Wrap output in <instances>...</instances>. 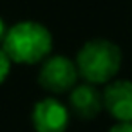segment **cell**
<instances>
[{
    "label": "cell",
    "instance_id": "obj_3",
    "mask_svg": "<svg viewBox=\"0 0 132 132\" xmlns=\"http://www.w3.org/2000/svg\"><path fill=\"white\" fill-rule=\"evenodd\" d=\"M78 67L74 60L63 54L47 56L42 62L40 72H38V83L44 90L51 94H63L71 92L74 85L78 83Z\"/></svg>",
    "mask_w": 132,
    "mask_h": 132
},
{
    "label": "cell",
    "instance_id": "obj_1",
    "mask_svg": "<svg viewBox=\"0 0 132 132\" xmlns=\"http://www.w3.org/2000/svg\"><path fill=\"white\" fill-rule=\"evenodd\" d=\"M2 47L13 63L36 65L51 54L53 35L44 24L24 20L7 29Z\"/></svg>",
    "mask_w": 132,
    "mask_h": 132
},
{
    "label": "cell",
    "instance_id": "obj_9",
    "mask_svg": "<svg viewBox=\"0 0 132 132\" xmlns=\"http://www.w3.org/2000/svg\"><path fill=\"white\" fill-rule=\"evenodd\" d=\"M7 26H6V22H4V18L0 16V45L4 44V38H6V35H7Z\"/></svg>",
    "mask_w": 132,
    "mask_h": 132
},
{
    "label": "cell",
    "instance_id": "obj_4",
    "mask_svg": "<svg viewBox=\"0 0 132 132\" xmlns=\"http://www.w3.org/2000/svg\"><path fill=\"white\" fill-rule=\"evenodd\" d=\"M71 110L56 98H42L31 110V123L36 132H65Z\"/></svg>",
    "mask_w": 132,
    "mask_h": 132
},
{
    "label": "cell",
    "instance_id": "obj_8",
    "mask_svg": "<svg viewBox=\"0 0 132 132\" xmlns=\"http://www.w3.org/2000/svg\"><path fill=\"white\" fill-rule=\"evenodd\" d=\"M109 132H132V121H116Z\"/></svg>",
    "mask_w": 132,
    "mask_h": 132
},
{
    "label": "cell",
    "instance_id": "obj_2",
    "mask_svg": "<svg viewBox=\"0 0 132 132\" xmlns=\"http://www.w3.org/2000/svg\"><path fill=\"white\" fill-rule=\"evenodd\" d=\"M123 54L118 44L107 38H94L85 42L76 54V67L80 78L92 85L110 83L121 69Z\"/></svg>",
    "mask_w": 132,
    "mask_h": 132
},
{
    "label": "cell",
    "instance_id": "obj_6",
    "mask_svg": "<svg viewBox=\"0 0 132 132\" xmlns=\"http://www.w3.org/2000/svg\"><path fill=\"white\" fill-rule=\"evenodd\" d=\"M103 109L116 121H132V81L112 80L103 89Z\"/></svg>",
    "mask_w": 132,
    "mask_h": 132
},
{
    "label": "cell",
    "instance_id": "obj_5",
    "mask_svg": "<svg viewBox=\"0 0 132 132\" xmlns=\"http://www.w3.org/2000/svg\"><path fill=\"white\" fill-rule=\"evenodd\" d=\"M69 110L78 119H94L103 110V92L92 83H76L69 92Z\"/></svg>",
    "mask_w": 132,
    "mask_h": 132
},
{
    "label": "cell",
    "instance_id": "obj_7",
    "mask_svg": "<svg viewBox=\"0 0 132 132\" xmlns=\"http://www.w3.org/2000/svg\"><path fill=\"white\" fill-rule=\"evenodd\" d=\"M11 65H13L11 58L7 56V53L4 51V47L0 45V85L7 80V76L11 72Z\"/></svg>",
    "mask_w": 132,
    "mask_h": 132
}]
</instances>
